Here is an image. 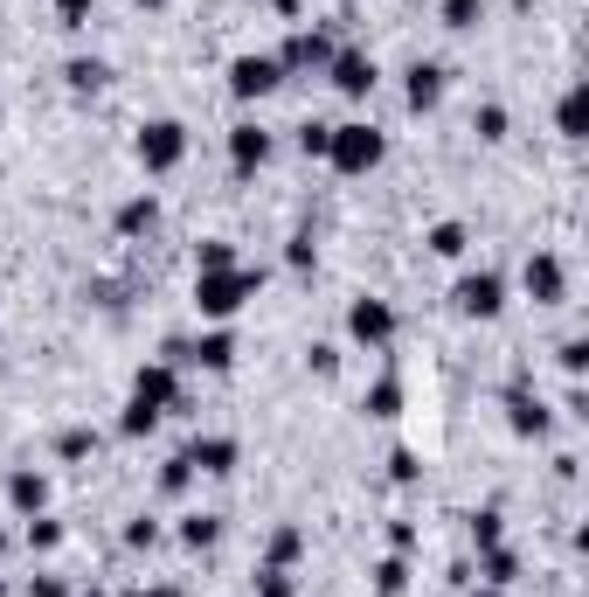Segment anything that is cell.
Here are the masks:
<instances>
[{
	"mask_svg": "<svg viewBox=\"0 0 589 597\" xmlns=\"http://www.w3.org/2000/svg\"><path fill=\"white\" fill-rule=\"evenodd\" d=\"M257 285H263V271H243V265H230V271H201V278H195L201 320H230V313H243V298H257Z\"/></svg>",
	"mask_w": 589,
	"mask_h": 597,
	"instance_id": "6da1fadb",
	"label": "cell"
},
{
	"mask_svg": "<svg viewBox=\"0 0 589 597\" xmlns=\"http://www.w3.org/2000/svg\"><path fill=\"white\" fill-rule=\"evenodd\" d=\"M382 154H389V139L375 133V125H333V139H327V160L340 174H375Z\"/></svg>",
	"mask_w": 589,
	"mask_h": 597,
	"instance_id": "7a4b0ae2",
	"label": "cell"
},
{
	"mask_svg": "<svg viewBox=\"0 0 589 597\" xmlns=\"http://www.w3.org/2000/svg\"><path fill=\"white\" fill-rule=\"evenodd\" d=\"M181 160H187V125L181 119H154L139 133V167L146 174H174Z\"/></svg>",
	"mask_w": 589,
	"mask_h": 597,
	"instance_id": "3957f363",
	"label": "cell"
},
{
	"mask_svg": "<svg viewBox=\"0 0 589 597\" xmlns=\"http://www.w3.org/2000/svg\"><path fill=\"white\" fill-rule=\"evenodd\" d=\"M451 306H458L465 320H500V306H506V278H500V271H465L458 285H451Z\"/></svg>",
	"mask_w": 589,
	"mask_h": 597,
	"instance_id": "277c9868",
	"label": "cell"
},
{
	"mask_svg": "<svg viewBox=\"0 0 589 597\" xmlns=\"http://www.w3.org/2000/svg\"><path fill=\"white\" fill-rule=\"evenodd\" d=\"M132 403H146L154 417H167V410H181V376H174V362H146L139 376H132Z\"/></svg>",
	"mask_w": 589,
	"mask_h": 597,
	"instance_id": "5b68a950",
	"label": "cell"
},
{
	"mask_svg": "<svg viewBox=\"0 0 589 597\" xmlns=\"http://www.w3.org/2000/svg\"><path fill=\"white\" fill-rule=\"evenodd\" d=\"M278 84H284L278 56H236V63H230V90H236L243 105H250V98H271Z\"/></svg>",
	"mask_w": 589,
	"mask_h": 597,
	"instance_id": "8992f818",
	"label": "cell"
},
{
	"mask_svg": "<svg viewBox=\"0 0 589 597\" xmlns=\"http://www.w3.org/2000/svg\"><path fill=\"white\" fill-rule=\"evenodd\" d=\"M347 333H354L360 348H389V341H395L389 298H354V306H347Z\"/></svg>",
	"mask_w": 589,
	"mask_h": 597,
	"instance_id": "52a82bcc",
	"label": "cell"
},
{
	"mask_svg": "<svg viewBox=\"0 0 589 597\" xmlns=\"http://www.w3.org/2000/svg\"><path fill=\"white\" fill-rule=\"evenodd\" d=\"M506 424H513L520 438H548V424H555V417H548V403L527 389V368H520V376H513V389H506Z\"/></svg>",
	"mask_w": 589,
	"mask_h": 597,
	"instance_id": "ba28073f",
	"label": "cell"
},
{
	"mask_svg": "<svg viewBox=\"0 0 589 597\" xmlns=\"http://www.w3.org/2000/svg\"><path fill=\"white\" fill-rule=\"evenodd\" d=\"M327 77H333L340 98H368V90H375V56L368 49H333Z\"/></svg>",
	"mask_w": 589,
	"mask_h": 597,
	"instance_id": "9c48e42d",
	"label": "cell"
},
{
	"mask_svg": "<svg viewBox=\"0 0 589 597\" xmlns=\"http://www.w3.org/2000/svg\"><path fill=\"white\" fill-rule=\"evenodd\" d=\"M520 285L535 306H562V292H568V271H562V257H527V271H520Z\"/></svg>",
	"mask_w": 589,
	"mask_h": 597,
	"instance_id": "30bf717a",
	"label": "cell"
},
{
	"mask_svg": "<svg viewBox=\"0 0 589 597\" xmlns=\"http://www.w3.org/2000/svg\"><path fill=\"white\" fill-rule=\"evenodd\" d=\"M333 63V35L327 28H298L292 42H284V56H278V70H327Z\"/></svg>",
	"mask_w": 589,
	"mask_h": 597,
	"instance_id": "8fae6325",
	"label": "cell"
},
{
	"mask_svg": "<svg viewBox=\"0 0 589 597\" xmlns=\"http://www.w3.org/2000/svg\"><path fill=\"white\" fill-rule=\"evenodd\" d=\"M167 354H181V362H195V368H208V376H222V368L236 362V341L216 327V333H201V341H174Z\"/></svg>",
	"mask_w": 589,
	"mask_h": 597,
	"instance_id": "7c38bea8",
	"label": "cell"
},
{
	"mask_svg": "<svg viewBox=\"0 0 589 597\" xmlns=\"http://www.w3.org/2000/svg\"><path fill=\"white\" fill-rule=\"evenodd\" d=\"M444 77H451L444 63H416V70H409V84H403L409 111H437V105H444Z\"/></svg>",
	"mask_w": 589,
	"mask_h": 597,
	"instance_id": "4fadbf2b",
	"label": "cell"
},
{
	"mask_svg": "<svg viewBox=\"0 0 589 597\" xmlns=\"http://www.w3.org/2000/svg\"><path fill=\"white\" fill-rule=\"evenodd\" d=\"M230 160H236V174H257L271 160V133L263 125H230Z\"/></svg>",
	"mask_w": 589,
	"mask_h": 597,
	"instance_id": "5bb4252c",
	"label": "cell"
},
{
	"mask_svg": "<svg viewBox=\"0 0 589 597\" xmlns=\"http://www.w3.org/2000/svg\"><path fill=\"white\" fill-rule=\"evenodd\" d=\"M187 465H195V473H236V438H216V431H208V438H195V444H187Z\"/></svg>",
	"mask_w": 589,
	"mask_h": 597,
	"instance_id": "9a60e30c",
	"label": "cell"
},
{
	"mask_svg": "<svg viewBox=\"0 0 589 597\" xmlns=\"http://www.w3.org/2000/svg\"><path fill=\"white\" fill-rule=\"evenodd\" d=\"M8 508H14V514H42V508H49V479L35 473V465H22V473L8 479Z\"/></svg>",
	"mask_w": 589,
	"mask_h": 597,
	"instance_id": "2e32d148",
	"label": "cell"
},
{
	"mask_svg": "<svg viewBox=\"0 0 589 597\" xmlns=\"http://www.w3.org/2000/svg\"><path fill=\"white\" fill-rule=\"evenodd\" d=\"M154 222H160V202H154V195H132V202H119L111 230H119V236H146Z\"/></svg>",
	"mask_w": 589,
	"mask_h": 597,
	"instance_id": "e0dca14e",
	"label": "cell"
},
{
	"mask_svg": "<svg viewBox=\"0 0 589 597\" xmlns=\"http://www.w3.org/2000/svg\"><path fill=\"white\" fill-rule=\"evenodd\" d=\"M513 576H520V556H513L506 543H500V549H479V576H471V584H492V590H506Z\"/></svg>",
	"mask_w": 589,
	"mask_h": 597,
	"instance_id": "ac0fdd59",
	"label": "cell"
},
{
	"mask_svg": "<svg viewBox=\"0 0 589 597\" xmlns=\"http://www.w3.org/2000/svg\"><path fill=\"white\" fill-rule=\"evenodd\" d=\"M555 125H562V139H582V125H589V90H562V105H555Z\"/></svg>",
	"mask_w": 589,
	"mask_h": 597,
	"instance_id": "d6986e66",
	"label": "cell"
},
{
	"mask_svg": "<svg viewBox=\"0 0 589 597\" xmlns=\"http://www.w3.org/2000/svg\"><path fill=\"white\" fill-rule=\"evenodd\" d=\"M360 410H368V417H403V382H395V376H382V382H375L368 389V397H360Z\"/></svg>",
	"mask_w": 589,
	"mask_h": 597,
	"instance_id": "ffe728a7",
	"label": "cell"
},
{
	"mask_svg": "<svg viewBox=\"0 0 589 597\" xmlns=\"http://www.w3.org/2000/svg\"><path fill=\"white\" fill-rule=\"evenodd\" d=\"M181 543L187 549H216L222 543V514H187L181 521Z\"/></svg>",
	"mask_w": 589,
	"mask_h": 597,
	"instance_id": "44dd1931",
	"label": "cell"
},
{
	"mask_svg": "<svg viewBox=\"0 0 589 597\" xmlns=\"http://www.w3.org/2000/svg\"><path fill=\"white\" fill-rule=\"evenodd\" d=\"M375 590H382V597H403V590H409V556H382V563H375Z\"/></svg>",
	"mask_w": 589,
	"mask_h": 597,
	"instance_id": "7402d4cb",
	"label": "cell"
},
{
	"mask_svg": "<svg viewBox=\"0 0 589 597\" xmlns=\"http://www.w3.org/2000/svg\"><path fill=\"white\" fill-rule=\"evenodd\" d=\"M500 535H506V514H500V508H479V514H471V543H479V549H500Z\"/></svg>",
	"mask_w": 589,
	"mask_h": 597,
	"instance_id": "603a6c76",
	"label": "cell"
},
{
	"mask_svg": "<svg viewBox=\"0 0 589 597\" xmlns=\"http://www.w3.org/2000/svg\"><path fill=\"white\" fill-rule=\"evenodd\" d=\"M63 77H70V90H105V77H111V70L98 63V56H77V63H70Z\"/></svg>",
	"mask_w": 589,
	"mask_h": 597,
	"instance_id": "cb8c5ba5",
	"label": "cell"
},
{
	"mask_svg": "<svg viewBox=\"0 0 589 597\" xmlns=\"http://www.w3.org/2000/svg\"><path fill=\"white\" fill-rule=\"evenodd\" d=\"M187 487H195V465H187V452H174V459L160 465V494H174V500H181Z\"/></svg>",
	"mask_w": 589,
	"mask_h": 597,
	"instance_id": "d4e9b609",
	"label": "cell"
},
{
	"mask_svg": "<svg viewBox=\"0 0 589 597\" xmlns=\"http://www.w3.org/2000/svg\"><path fill=\"white\" fill-rule=\"evenodd\" d=\"M327 139H333L327 119H306V125H298V154H306V160H327Z\"/></svg>",
	"mask_w": 589,
	"mask_h": 597,
	"instance_id": "484cf974",
	"label": "cell"
},
{
	"mask_svg": "<svg viewBox=\"0 0 589 597\" xmlns=\"http://www.w3.org/2000/svg\"><path fill=\"white\" fill-rule=\"evenodd\" d=\"M90 452H98V431H84V424L56 438V459H70V465H77V459H90Z\"/></svg>",
	"mask_w": 589,
	"mask_h": 597,
	"instance_id": "4316f807",
	"label": "cell"
},
{
	"mask_svg": "<svg viewBox=\"0 0 589 597\" xmlns=\"http://www.w3.org/2000/svg\"><path fill=\"white\" fill-rule=\"evenodd\" d=\"M298 549H306V535H298V528H278V535H271V570H292Z\"/></svg>",
	"mask_w": 589,
	"mask_h": 597,
	"instance_id": "83f0119b",
	"label": "cell"
},
{
	"mask_svg": "<svg viewBox=\"0 0 589 597\" xmlns=\"http://www.w3.org/2000/svg\"><path fill=\"white\" fill-rule=\"evenodd\" d=\"M430 251H437V257H465V222H437V230H430Z\"/></svg>",
	"mask_w": 589,
	"mask_h": 597,
	"instance_id": "f1b7e54d",
	"label": "cell"
},
{
	"mask_svg": "<svg viewBox=\"0 0 589 597\" xmlns=\"http://www.w3.org/2000/svg\"><path fill=\"white\" fill-rule=\"evenodd\" d=\"M389 479H395V487H416V479H424V465H416L409 444H395V452H389Z\"/></svg>",
	"mask_w": 589,
	"mask_h": 597,
	"instance_id": "f546056e",
	"label": "cell"
},
{
	"mask_svg": "<svg viewBox=\"0 0 589 597\" xmlns=\"http://www.w3.org/2000/svg\"><path fill=\"white\" fill-rule=\"evenodd\" d=\"M471 133H479V139H506V111L500 105H479V111H471Z\"/></svg>",
	"mask_w": 589,
	"mask_h": 597,
	"instance_id": "4dcf8cb0",
	"label": "cell"
},
{
	"mask_svg": "<svg viewBox=\"0 0 589 597\" xmlns=\"http://www.w3.org/2000/svg\"><path fill=\"white\" fill-rule=\"evenodd\" d=\"M63 543V521H49V514H28V549H56Z\"/></svg>",
	"mask_w": 589,
	"mask_h": 597,
	"instance_id": "1f68e13d",
	"label": "cell"
},
{
	"mask_svg": "<svg viewBox=\"0 0 589 597\" xmlns=\"http://www.w3.org/2000/svg\"><path fill=\"white\" fill-rule=\"evenodd\" d=\"M312 257H319V244H312V230H298L292 244H284V265H292V271H312Z\"/></svg>",
	"mask_w": 589,
	"mask_h": 597,
	"instance_id": "d6a6232c",
	"label": "cell"
},
{
	"mask_svg": "<svg viewBox=\"0 0 589 597\" xmlns=\"http://www.w3.org/2000/svg\"><path fill=\"white\" fill-rule=\"evenodd\" d=\"M479 0H444V28H479Z\"/></svg>",
	"mask_w": 589,
	"mask_h": 597,
	"instance_id": "836d02e7",
	"label": "cell"
},
{
	"mask_svg": "<svg viewBox=\"0 0 589 597\" xmlns=\"http://www.w3.org/2000/svg\"><path fill=\"white\" fill-rule=\"evenodd\" d=\"M154 424H160V417H154V410H146V403H125L119 431H125V438H146V431H154Z\"/></svg>",
	"mask_w": 589,
	"mask_h": 597,
	"instance_id": "e575fe53",
	"label": "cell"
},
{
	"mask_svg": "<svg viewBox=\"0 0 589 597\" xmlns=\"http://www.w3.org/2000/svg\"><path fill=\"white\" fill-rule=\"evenodd\" d=\"M154 543H160V521H146V514L125 521V549H154Z\"/></svg>",
	"mask_w": 589,
	"mask_h": 597,
	"instance_id": "d590c367",
	"label": "cell"
},
{
	"mask_svg": "<svg viewBox=\"0 0 589 597\" xmlns=\"http://www.w3.org/2000/svg\"><path fill=\"white\" fill-rule=\"evenodd\" d=\"M230 265H236V251L222 244V236H208V244H201V271H230Z\"/></svg>",
	"mask_w": 589,
	"mask_h": 597,
	"instance_id": "8d00e7d4",
	"label": "cell"
},
{
	"mask_svg": "<svg viewBox=\"0 0 589 597\" xmlns=\"http://www.w3.org/2000/svg\"><path fill=\"white\" fill-rule=\"evenodd\" d=\"M562 368H568V376H582V368H589V341H582V333H568V341H562Z\"/></svg>",
	"mask_w": 589,
	"mask_h": 597,
	"instance_id": "74e56055",
	"label": "cell"
},
{
	"mask_svg": "<svg viewBox=\"0 0 589 597\" xmlns=\"http://www.w3.org/2000/svg\"><path fill=\"white\" fill-rule=\"evenodd\" d=\"M257 597H292V570H271V563H263V576H257Z\"/></svg>",
	"mask_w": 589,
	"mask_h": 597,
	"instance_id": "f35d334b",
	"label": "cell"
},
{
	"mask_svg": "<svg viewBox=\"0 0 589 597\" xmlns=\"http://www.w3.org/2000/svg\"><path fill=\"white\" fill-rule=\"evenodd\" d=\"M56 22H63V28H84V22H90V0H56Z\"/></svg>",
	"mask_w": 589,
	"mask_h": 597,
	"instance_id": "ab89813d",
	"label": "cell"
},
{
	"mask_svg": "<svg viewBox=\"0 0 589 597\" xmlns=\"http://www.w3.org/2000/svg\"><path fill=\"white\" fill-rule=\"evenodd\" d=\"M306 362L319 368V376H340V348H327V341H312V354H306Z\"/></svg>",
	"mask_w": 589,
	"mask_h": 597,
	"instance_id": "60d3db41",
	"label": "cell"
},
{
	"mask_svg": "<svg viewBox=\"0 0 589 597\" xmlns=\"http://www.w3.org/2000/svg\"><path fill=\"white\" fill-rule=\"evenodd\" d=\"M389 543H395V556H409L416 549V528H409V521H389Z\"/></svg>",
	"mask_w": 589,
	"mask_h": 597,
	"instance_id": "b9f144b4",
	"label": "cell"
},
{
	"mask_svg": "<svg viewBox=\"0 0 589 597\" xmlns=\"http://www.w3.org/2000/svg\"><path fill=\"white\" fill-rule=\"evenodd\" d=\"M28 597H70V584H63V576H35Z\"/></svg>",
	"mask_w": 589,
	"mask_h": 597,
	"instance_id": "7bdbcfd3",
	"label": "cell"
},
{
	"mask_svg": "<svg viewBox=\"0 0 589 597\" xmlns=\"http://www.w3.org/2000/svg\"><path fill=\"white\" fill-rule=\"evenodd\" d=\"M132 597H181L174 584H146V590H132Z\"/></svg>",
	"mask_w": 589,
	"mask_h": 597,
	"instance_id": "ee69618b",
	"label": "cell"
},
{
	"mask_svg": "<svg viewBox=\"0 0 589 597\" xmlns=\"http://www.w3.org/2000/svg\"><path fill=\"white\" fill-rule=\"evenodd\" d=\"M271 8H278V14H284V22H292V14H298V0H271Z\"/></svg>",
	"mask_w": 589,
	"mask_h": 597,
	"instance_id": "f6af8a7d",
	"label": "cell"
},
{
	"mask_svg": "<svg viewBox=\"0 0 589 597\" xmlns=\"http://www.w3.org/2000/svg\"><path fill=\"white\" fill-rule=\"evenodd\" d=\"M471 597H506V590H492V584H479V590H471Z\"/></svg>",
	"mask_w": 589,
	"mask_h": 597,
	"instance_id": "bcb514c9",
	"label": "cell"
},
{
	"mask_svg": "<svg viewBox=\"0 0 589 597\" xmlns=\"http://www.w3.org/2000/svg\"><path fill=\"white\" fill-rule=\"evenodd\" d=\"M77 597H111V590H98V584H90V590H77Z\"/></svg>",
	"mask_w": 589,
	"mask_h": 597,
	"instance_id": "7dc6e473",
	"label": "cell"
},
{
	"mask_svg": "<svg viewBox=\"0 0 589 597\" xmlns=\"http://www.w3.org/2000/svg\"><path fill=\"white\" fill-rule=\"evenodd\" d=\"M139 8H160V0H139Z\"/></svg>",
	"mask_w": 589,
	"mask_h": 597,
	"instance_id": "c3c4849f",
	"label": "cell"
},
{
	"mask_svg": "<svg viewBox=\"0 0 589 597\" xmlns=\"http://www.w3.org/2000/svg\"><path fill=\"white\" fill-rule=\"evenodd\" d=\"M0 549H8V535H0Z\"/></svg>",
	"mask_w": 589,
	"mask_h": 597,
	"instance_id": "681fc988",
	"label": "cell"
}]
</instances>
